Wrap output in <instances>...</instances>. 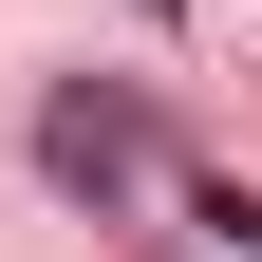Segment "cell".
<instances>
[{"label": "cell", "instance_id": "obj_1", "mask_svg": "<svg viewBox=\"0 0 262 262\" xmlns=\"http://www.w3.org/2000/svg\"><path fill=\"white\" fill-rule=\"evenodd\" d=\"M38 169L75 187L94 225H113V206H131V169H150V113H131V94H94V75H75V94H56V113H38Z\"/></svg>", "mask_w": 262, "mask_h": 262}]
</instances>
